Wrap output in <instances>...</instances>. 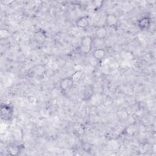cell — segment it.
<instances>
[{"mask_svg":"<svg viewBox=\"0 0 156 156\" xmlns=\"http://www.w3.org/2000/svg\"><path fill=\"white\" fill-rule=\"evenodd\" d=\"M14 110L12 107L9 105H3L1 107V116L4 120L11 119L13 115Z\"/></svg>","mask_w":156,"mask_h":156,"instance_id":"6da1fadb","label":"cell"},{"mask_svg":"<svg viewBox=\"0 0 156 156\" xmlns=\"http://www.w3.org/2000/svg\"><path fill=\"white\" fill-rule=\"evenodd\" d=\"M91 43H92V40L90 37H86L81 42V51L84 53H87L91 50Z\"/></svg>","mask_w":156,"mask_h":156,"instance_id":"7a4b0ae2","label":"cell"},{"mask_svg":"<svg viewBox=\"0 0 156 156\" xmlns=\"http://www.w3.org/2000/svg\"><path fill=\"white\" fill-rule=\"evenodd\" d=\"M74 84V82L71 78H65L61 81L60 87L63 91H68L70 90Z\"/></svg>","mask_w":156,"mask_h":156,"instance_id":"3957f363","label":"cell"},{"mask_svg":"<svg viewBox=\"0 0 156 156\" xmlns=\"http://www.w3.org/2000/svg\"><path fill=\"white\" fill-rule=\"evenodd\" d=\"M151 19L149 17H143L139 21V26L142 30L148 29L151 25Z\"/></svg>","mask_w":156,"mask_h":156,"instance_id":"277c9868","label":"cell"},{"mask_svg":"<svg viewBox=\"0 0 156 156\" xmlns=\"http://www.w3.org/2000/svg\"><path fill=\"white\" fill-rule=\"evenodd\" d=\"M117 23L116 17L112 14H109L106 18V24L108 26H114Z\"/></svg>","mask_w":156,"mask_h":156,"instance_id":"5b68a950","label":"cell"},{"mask_svg":"<svg viewBox=\"0 0 156 156\" xmlns=\"http://www.w3.org/2000/svg\"><path fill=\"white\" fill-rule=\"evenodd\" d=\"M76 24L78 27L81 28H85L88 26V20L84 17H81L77 20Z\"/></svg>","mask_w":156,"mask_h":156,"instance_id":"8992f818","label":"cell"},{"mask_svg":"<svg viewBox=\"0 0 156 156\" xmlns=\"http://www.w3.org/2000/svg\"><path fill=\"white\" fill-rule=\"evenodd\" d=\"M35 39L39 43H43L46 40V36L45 33L42 31H39L35 34Z\"/></svg>","mask_w":156,"mask_h":156,"instance_id":"52a82bcc","label":"cell"},{"mask_svg":"<svg viewBox=\"0 0 156 156\" xmlns=\"http://www.w3.org/2000/svg\"><path fill=\"white\" fill-rule=\"evenodd\" d=\"M107 30L104 27H99L96 30L95 34L98 39H103L107 35Z\"/></svg>","mask_w":156,"mask_h":156,"instance_id":"ba28073f","label":"cell"},{"mask_svg":"<svg viewBox=\"0 0 156 156\" xmlns=\"http://www.w3.org/2000/svg\"><path fill=\"white\" fill-rule=\"evenodd\" d=\"M105 51L103 49H96L93 52V57L97 60H101L105 56Z\"/></svg>","mask_w":156,"mask_h":156,"instance_id":"9c48e42d","label":"cell"},{"mask_svg":"<svg viewBox=\"0 0 156 156\" xmlns=\"http://www.w3.org/2000/svg\"><path fill=\"white\" fill-rule=\"evenodd\" d=\"M82 76V71H76L74 73V75L72 76L71 79H72V80L73 81V82H74V83H75V82H79L81 79Z\"/></svg>","mask_w":156,"mask_h":156,"instance_id":"30bf717a","label":"cell"},{"mask_svg":"<svg viewBox=\"0 0 156 156\" xmlns=\"http://www.w3.org/2000/svg\"><path fill=\"white\" fill-rule=\"evenodd\" d=\"M93 95V90L91 88H87L83 94V98L84 100L89 99Z\"/></svg>","mask_w":156,"mask_h":156,"instance_id":"8fae6325","label":"cell"},{"mask_svg":"<svg viewBox=\"0 0 156 156\" xmlns=\"http://www.w3.org/2000/svg\"><path fill=\"white\" fill-rule=\"evenodd\" d=\"M121 56L124 58V59H125L126 60H131L133 58L132 54L129 51H124V52H123Z\"/></svg>","mask_w":156,"mask_h":156,"instance_id":"7c38bea8","label":"cell"},{"mask_svg":"<svg viewBox=\"0 0 156 156\" xmlns=\"http://www.w3.org/2000/svg\"><path fill=\"white\" fill-rule=\"evenodd\" d=\"M9 153L11 155H17L19 152V148L17 147L16 146H12L9 148Z\"/></svg>","mask_w":156,"mask_h":156,"instance_id":"4fadbf2b","label":"cell"},{"mask_svg":"<svg viewBox=\"0 0 156 156\" xmlns=\"http://www.w3.org/2000/svg\"><path fill=\"white\" fill-rule=\"evenodd\" d=\"M9 35V32L7 30L5 29H3L0 31V37H1V38L2 39L8 37Z\"/></svg>","mask_w":156,"mask_h":156,"instance_id":"5bb4252c","label":"cell"},{"mask_svg":"<svg viewBox=\"0 0 156 156\" xmlns=\"http://www.w3.org/2000/svg\"><path fill=\"white\" fill-rule=\"evenodd\" d=\"M13 135H14V139H15L16 140H20L21 138V131L20 129H15L14 130V132H13Z\"/></svg>","mask_w":156,"mask_h":156,"instance_id":"9a60e30c","label":"cell"}]
</instances>
